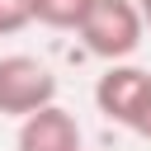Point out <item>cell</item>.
<instances>
[{"label": "cell", "instance_id": "ba28073f", "mask_svg": "<svg viewBox=\"0 0 151 151\" xmlns=\"http://www.w3.org/2000/svg\"><path fill=\"white\" fill-rule=\"evenodd\" d=\"M137 9H142V19H146V28H151V0H137Z\"/></svg>", "mask_w": 151, "mask_h": 151}, {"label": "cell", "instance_id": "3957f363", "mask_svg": "<svg viewBox=\"0 0 151 151\" xmlns=\"http://www.w3.org/2000/svg\"><path fill=\"white\" fill-rule=\"evenodd\" d=\"M146 90H151V71L127 66V61H109V71H104L99 85H94V109H99L109 123L132 127V118H137Z\"/></svg>", "mask_w": 151, "mask_h": 151}, {"label": "cell", "instance_id": "7a4b0ae2", "mask_svg": "<svg viewBox=\"0 0 151 151\" xmlns=\"http://www.w3.org/2000/svg\"><path fill=\"white\" fill-rule=\"evenodd\" d=\"M47 104H57L52 66L33 52H5L0 57V118H28Z\"/></svg>", "mask_w": 151, "mask_h": 151}, {"label": "cell", "instance_id": "8992f818", "mask_svg": "<svg viewBox=\"0 0 151 151\" xmlns=\"http://www.w3.org/2000/svg\"><path fill=\"white\" fill-rule=\"evenodd\" d=\"M28 24H33V9H28V0H0V38L19 33V28H28Z\"/></svg>", "mask_w": 151, "mask_h": 151}, {"label": "cell", "instance_id": "6da1fadb", "mask_svg": "<svg viewBox=\"0 0 151 151\" xmlns=\"http://www.w3.org/2000/svg\"><path fill=\"white\" fill-rule=\"evenodd\" d=\"M76 33H80L85 52H94L99 61H127L151 28H146L137 0H90Z\"/></svg>", "mask_w": 151, "mask_h": 151}, {"label": "cell", "instance_id": "52a82bcc", "mask_svg": "<svg viewBox=\"0 0 151 151\" xmlns=\"http://www.w3.org/2000/svg\"><path fill=\"white\" fill-rule=\"evenodd\" d=\"M127 132H137L142 142H151V90H146V99H142V109H137V118H132Z\"/></svg>", "mask_w": 151, "mask_h": 151}, {"label": "cell", "instance_id": "277c9868", "mask_svg": "<svg viewBox=\"0 0 151 151\" xmlns=\"http://www.w3.org/2000/svg\"><path fill=\"white\" fill-rule=\"evenodd\" d=\"M14 151H85V132H80L76 113H66L61 104H47V109L19 118Z\"/></svg>", "mask_w": 151, "mask_h": 151}, {"label": "cell", "instance_id": "5b68a950", "mask_svg": "<svg viewBox=\"0 0 151 151\" xmlns=\"http://www.w3.org/2000/svg\"><path fill=\"white\" fill-rule=\"evenodd\" d=\"M28 9H33V24L42 28H80L90 0H28Z\"/></svg>", "mask_w": 151, "mask_h": 151}]
</instances>
